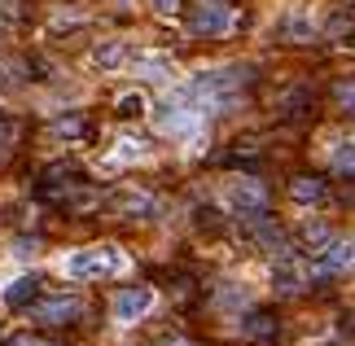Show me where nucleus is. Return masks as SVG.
Listing matches in <instances>:
<instances>
[{"instance_id":"obj_1","label":"nucleus","mask_w":355,"mask_h":346,"mask_svg":"<svg viewBox=\"0 0 355 346\" xmlns=\"http://www.w3.org/2000/svg\"><path fill=\"white\" fill-rule=\"evenodd\" d=\"M241 84H245L241 66H228V71H202V75H193V79L180 88V96L198 110V114H215V110L237 105Z\"/></svg>"},{"instance_id":"obj_2","label":"nucleus","mask_w":355,"mask_h":346,"mask_svg":"<svg viewBox=\"0 0 355 346\" xmlns=\"http://www.w3.org/2000/svg\"><path fill=\"white\" fill-rule=\"evenodd\" d=\"M128 268L132 259L119 245H84V250H71L62 259V272L71 281H105V276H123Z\"/></svg>"},{"instance_id":"obj_3","label":"nucleus","mask_w":355,"mask_h":346,"mask_svg":"<svg viewBox=\"0 0 355 346\" xmlns=\"http://www.w3.org/2000/svg\"><path fill=\"white\" fill-rule=\"evenodd\" d=\"M237 9L228 5V0H198L193 9H189V35H198V40H224L228 31H237Z\"/></svg>"},{"instance_id":"obj_4","label":"nucleus","mask_w":355,"mask_h":346,"mask_svg":"<svg viewBox=\"0 0 355 346\" xmlns=\"http://www.w3.org/2000/svg\"><path fill=\"white\" fill-rule=\"evenodd\" d=\"M220 202H224L237 219H250V215H263V211H268V189H263V180L241 175V180H228V184H224Z\"/></svg>"},{"instance_id":"obj_5","label":"nucleus","mask_w":355,"mask_h":346,"mask_svg":"<svg viewBox=\"0 0 355 346\" xmlns=\"http://www.w3.org/2000/svg\"><path fill=\"white\" fill-rule=\"evenodd\" d=\"M26 311H31V320H44V325H75L88 311V302L79 294H49V298L31 302Z\"/></svg>"},{"instance_id":"obj_6","label":"nucleus","mask_w":355,"mask_h":346,"mask_svg":"<svg viewBox=\"0 0 355 346\" xmlns=\"http://www.w3.org/2000/svg\"><path fill=\"white\" fill-rule=\"evenodd\" d=\"M154 302H158V294L149 285H128V289H119V294H114L110 315H114L119 325H136V320H145V315L154 311Z\"/></svg>"},{"instance_id":"obj_7","label":"nucleus","mask_w":355,"mask_h":346,"mask_svg":"<svg viewBox=\"0 0 355 346\" xmlns=\"http://www.w3.org/2000/svg\"><path fill=\"white\" fill-rule=\"evenodd\" d=\"M154 123H158L162 132L193 136V132H198V123H202V114L184 101V96H167V101H158V105H154Z\"/></svg>"},{"instance_id":"obj_8","label":"nucleus","mask_w":355,"mask_h":346,"mask_svg":"<svg viewBox=\"0 0 355 346\" xmlns=\"http://www.w3.org/2000/svg\"><path fill=\"white\" fill-rule=\"evenodd\" d=\"M268 276H272V289H277L281 298H290V294H298V289L307 285V272H303V263H298L294 254H277Z\"/></svg>"},{"instance_id":"obj_9","label":"nucleus","mask_w":355,"mask_h":346,"mask_svg":"<svg viewBox=\"0 0 355 346\" xmlns=\"http://www.w3.org/2000/svg\"><path fill=\"white\" fill-rule=\"evenodd\" d=\"M149 158H154V145L149 141H141V136H119L105 162H110V167H141Z\"/></svg>"},{"instance_id":"obj_10","label":"nucleus","mask_w":355,"mask_h":346,"mask_svg":"<svg viewBox=\"0 0 355 346\" xmlns=\"http://www.w3.org/2000/svg\"><path fill=\"white\" fill-rule=\"evenodd\" d=\"M347 263H355V241H334L329 237L320 245V259H316V272L311 276H316V281L320 276H334V272H343Z\"/></svg>"},{"instance_id":"obj_11","label":"nucleus","mask_w":355,"mask_h":346,"mask_svg":"<svg viewBox=\"0 0 355 346\" xmlns=\"http://www.w3.org/2000/svg\"><path fill=\"white\" fill-rule=\"evenodd\" d=\"M92 66H97V71H110V75H119L123 66L132 62V53H128V44H123V40H101V44H92Z\"/></svg>"},{"instance_id":"obj_12","label":"nucleus","mask_w":355,"mask_h":346,"mask_svg":"<svg viewBox=\"0 0 355 346\" xmlns=\"http://www.w3.org/2000/svg\"><path fill=\"white\" fill-rule=\"evenodd\" d=\"M49 132L58 136V141H84V136L92 132V123H88L84 110H66V114H58L49 123Z\"/></svg>"},{"instance_id":"obj_13","label":"nucleus","mask_w":355,"mask_h":346,"mask_svg":"<svg viewBox=\"0 0 355 346\" xmlns=\"http://www.w3.org/2000/svg\"><path fill=\"white\" fill-rule=\"evenodd\" d=\"M35 294H40V281H35V276H13V281L0 289V302L13 307V311H22V307H31V302H35Z\"/></svg>"},{"instance_id":"obj_14","label":"nucleus","mask_w":355,"mask_h":346,"mask_svg":"<svg viewBox=\"0 0 355 346\" xmlns=\"http://www.w3.org/2000/svg\"><path fill=\"white\" fill-rule=\"evenodd\" d=\"M132 71L141 79H154V84H167L175 75V66L162 58V53H132Z\"/></svg>"},{"instance_id":"obj_15","label":"nucleus","mask_w":355,"mask_h":346,"mask_svg":"<svg viewBox=\"0 0 355 346\" xmlns=\"http://www.w3.org/2000/svg\"><path fill=\"white\" fill-rule=\"evenodd\" d=\"M114 211L128 215V219H154V215H158V202L149 198V193L128 189V193H119V198H114Z\"/></svg>"},{"instance_id":"obj_16","label":"nucleus","mask_w":355,"mask_h":346,"mask_svg":"<svg viewBox=\"0 0 355 346\" xmlns=\"http://www.w3.org/2000/svg\"><path fill=\"white\" fill-rule=\"evenodd\" d=\"M241 338L272 342V338H277V315H272V311H245L241 315Z\"/></svg>"},{"instance_id":"obj_17","label":"nucleus","mask_w":355,"mask_h":346,"mask_svg":"<svg viewBox=\"0 0 355 346\" xmlns=\"http://www.w3.org/2000/svg\"><path fill=\"white\" fill-rule=\"evenodd\" d=\"M281 40H294V44H311L316 40V22L307 18V13H285L281 26H277Z\"/></svg>"},{"instance_id":"obj_18","label":"nucleus","mask_w":355,"mask_h":346,"mask_svg":"<svg viewBox=\"0 0 355 346\" xmlns=\"http://www.w3.org/2000/svg\"><path fill=\"white\" fill-rule=\"evenodd\" d=\"M290 198H294V206H316V202L329 198V184L316 180V175H298L290 184Z\"/></svg>"},{"instance_id":"obj_19","label":"nucleus","mask_w":355,"mask_h":346,"mask_svg":"<svg viewBox=\"0 0 355 346\" xmlns=\"http://www.w3.org/2000/svg\"><path fill=\"white\" fill-rule=\"evenodd\" d=\"M329 167L343 175H355V136H343L338 145H329Z\"/></svg>"},{"instance_id":"obj_20","label":"nucleus","mask_w":355,"mask_h":346,"mask_svg":"<svg viewBox=\"0 0 355 346\" xmlns=\"http://www.w3.org/2000/svg\"><path fill=\"white\" fill-rule=\"evenodd\" d=\"M114 114L119 119H141L145 114V96L141 92H123L119 101H114Z\"/></svg>"},{"instance_id":"obj_21","label":"nucleus","mask_w":355,"mask_h":346,"mask_svg":"<svg viewBox=\"0 0 355 346\" xmlns=\"http://www.w3.org/2000/svg\"><path fill=\"white\" fill-rule=\"evenodd\" d=\"M334 101L343 114H355V79H338L334 84Z\"/></svg>"},{"instance_id":"obj_22","label":"nucleus","mask_w":355,"mask_h":346,"mask_svg":"<svg viewBox=\"0 0 355 346\" xmlns=\"http://www.w3.org/2000/svg\"><path fill=\"white\" fill-rule=\"evenodd\" d=\"M298 232H303L307 245H324V241H329V224H320V219H303V228H298Z\"/></svg>"},{"instance_id":"obj_23","label":"nucleus","mask_w":355,"mask_h":346,"mask_svg":"<svg viewBox=\"0 0 355 346\" xmlns=\"http://www.w3.org/2000/svg\"><path fill=\"white\" fill-rule=\"evenodd\" d=\"M13 141H18V119H9V114H0V158L13 149Z\"/></svg>"},{"instance_id":"obj_24","label":"nucleus","mask_w":355,"mask_h":346,"mask_svg":"<svg viewBox=\"0 0 355 346\" xmlns=\"http://www.w3.org/2000/svg\"><path fill=\"white\" fill-rule=\"evenodd\" d=\"M0 346H62V342H49V338H40V334H5Z\"/></svg>"},{"instance_id":"obj_25","label":"nucleus","mask_w":355,"mask_h":346,"mask_svg":"<svg viewBox=\"0 0 355 346\" xmlns=\"http://www.w3.org/2000/svg\"><path fill=\"white\" fill-rule=\"evenodd\" d=\"M13 254H18V259H31L35 254V241H13Z\"/></svg>"},{"instance_id":"obj_26","label":"nucleus","mask_w":355,"mask_h":346,"mask_svg":"<svg viewBox=\"0 0 355 346\" xmlns=\"http://www.w3.org/2000/svg\"><path fill=\"white\" fill-rule=\"evenodd\" d=\"M149 5H154L158 13H175V9H180V0H149Z\"/></svg>"},{"instance_id":"obj_27","label":"nucleus","mask_w":355,"mask_h":346,"mask_svg":"<svg viewBox=\"0 0 355 346\" xmlns=\"http://www.w3.org/2000/svg\"><path fill=\"white\" fill-rule=\"evenodd\" d=\"M154 346H193V342H184V338H162V342H154Z\"/></svg>"},{"instance_id":"obj_28","label":"nucleus","mask_w":355,"mask_h":346,"mask_svg":"<svg viewBox=\"0 0 355 346\" xmlns=\"http://www.w3.org/2000/svg\"><path fill=\"white\" fill-rule=\"evenodd\" d=\"M119 5H128V0H119Z\"/></svg>"},{"instance_id":"obj_29","label":"nucleus","mask_w":355,"mask_h":346,"mask_svg":"<svg viewBox=\"0 0 355 346\" xmlns=\"http://www.w3.org/2000/svg\"><path fill=\"white\" fill-rule=\"evenodd\" d=\"M347 5H355V0H347Z\"/></svg>"},{"instance_id":"obj_30","label":"nucleus","mask_w":355,"mask_h":346,"mask_svg":"<svg viewBox=\"0 0 355 346\" xmlns=\"http://www.w3.org/2000/svg\"><path fill=\"white\" fill-rule=\"evenodd\" d=\"M351 44H355V40H351Z\"/></svg>"}]
</instances>
